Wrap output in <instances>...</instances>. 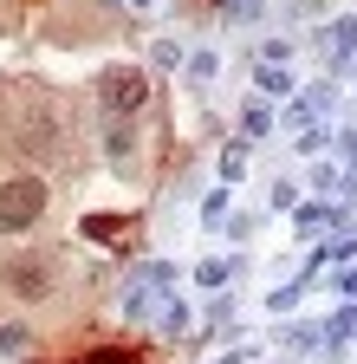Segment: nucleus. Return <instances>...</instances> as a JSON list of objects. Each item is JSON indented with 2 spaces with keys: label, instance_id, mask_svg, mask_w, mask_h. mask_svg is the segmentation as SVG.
Returning <instances> with one entry per match:
<instances>
[{
  "label": "nucleus",
  "instance_id": "f257e3e1",
  "mask_svg": "<svg viewBox=\"0 0 357 364\" xmlns=\"http://www.w3.org/2000/svg\"><path fill=\"white\" fill-rule=\"evenodd\" d=\"M39 215H46V182L39 176H13L7 189H0V228L20 235V228H33Z\"/></svg>",
  "mask_w": 357,
  "mask_h": 364
},
{
  "label": "nucleus",
  "instance_id": "f03ea898",
  "mask_svg": "<svg viewBox=\"0 0 357 364\" xmlns=\"http://www.w3.org/2000/svg\"><path fill=\"white\" fill-rule=\"evenodd\" d=\"M7 280H13L20 293H46V273H39V267H7Z\"/></svg>",
  "mask_w": 357,
  "mask_h": 364
},
{
  "label": "nucleus",
  "instance_id": "7ed1b4c3",
  "mask_svg": "<svg viewBox=\"0 0 357 364\" xmlns=\"http://www.w3.org/2000/svg\"><path fill=\"white\" fill-rule=\"evenodd\" d=\"M92 364H130V358H92Z\"/></svg>",
  "mask_w": 357,
  "mask_h": 364
}]
</instances>
